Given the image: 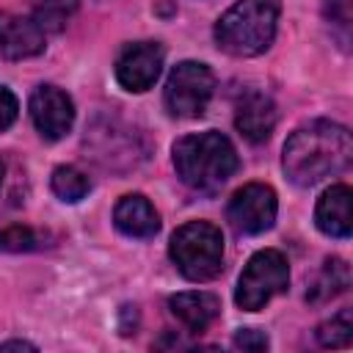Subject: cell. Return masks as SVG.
Here are the masks:
<instances>
[{
	"instance_id": "1",
	"label": "cell",
	"mask_w": 353,
	"mask_h": 353,
	"mask_svg": "<svg viewBox=\"0 0 353 353\" xmlns=\"http://www.w3.org/2000/svg\"><path fill=\"white\" fill-rule=\"evenodd\" d=\"M353 138L350 132L328 119L309 121L298 127L281 152L284 174L298 188H312L325 176H334L350 165Z\"/></svg>"
},
{
	"instance_id": "2",
	"label": "cell",
	"mask_w": 353,
	"mask_h": 353,
	"mask_svg": "<svg viewBox=\"0 0 353 353\" xmlns=\"http://www.w3.org/2000/svg\"><path fill=\"white\" fill-rule=\"evenodd\" d=\"M174 168L188 188L212 193L237 171V152L215 130L193 132L174 143Z\"/></svg>"
},
{
	"instance_id": "3",
	"label": "cell",
	"mask_w": 353,
	"mask_h": 353,
	"mask_svg": "<svg viewBox=\"0 0 353 353\" xmlns=\"http://www.w3.org/2000/svg\"><path fill=\"white\" fill-rule=\"evenodd\" d=\"M279 11V0H237L215 22V44L234 58L265 52L276 36Z\"/></svg>"
},
{
	"instance_id": "4",
	"label": "cell",
	"mask_w": 353,
	"mask_h": 353,
	"mask_svg": "<svg viewBox=\"0 0 353 353\" xmlns=\"http://www.w3.org/2000/svg\"><path fill=\"white\" fill-rule=\"evenodd\" d=\"M168 254L188 281H210L223 268V234L210 221H188L171 234Z\"/></svg>"
},
{
	"instance_id": "5",
	"label": "cell",
	"mask_w": 353,
	"mask_h": 353,
	"mask_svg": "<svg viewBox=\"0 0 353 353\" xmlns=\"http://www.w3.org/2000/svg\"><path fill=\"white\" fill-rule=\"evenodd\" d=\"M287 284H290V268L284 254L276 248H262L245 262L237 279L234 303L243 312H259L273 295L284 292Z\"/></svg>"
},
{
	"instance_id": "6",
	"label": "cell",
	"mask_w": 353,
	"mask_h": 353,
	"mask_svg": "<svg viewBox=\"0 0 353 353\" xmlns=\"http://www.w3.org/2000/svg\"><path fill=\"white\" fill-rule=\"evenodd\" d=\"M212 91H215L212 69L199 61H182L171 69L165 80V88H163L165 110L176 119H196L207 110Z\"/></svg>"
},
{
	"instance_id": "7",
	"label": "cell",
	"mask_w": 353,
	"mask_h": 353,
	"mask_svg": "<svg viewBox=\"0 0 353 353\" xmlns=\"http://www.w3.org/2000/svg\"><path fill=\"white\" fill-rule=\"evenodd\" d=\"M276 210H279L276 190L270 185L251 182V185H243L229 199L226 218L240 234H262L273 226Z\"/></svg>"
},
{
	"instance_id": "8",
	"label": "cell",
	"mask_w": 353,
	"mask_h": 353,
	"mask_svg": "<svg viewBox=\"0 0 353 353\" xmlns=\"http://www.w3.org/2000/svg\"><path fill=\"white\" fill-rule=\"evenodd\" d=\"M165 50L157 41H132L124 44L116 55V80L127 91H146L163 72Z\"/></svg>"
},
{
	"instance_id": "9",
	"label": "cell",
	"mask_w": 353,
	"mask_h": 353,
	"mask_svg": "<svg viewBox=\"0 0 353 353\" xmlns=\"http://www.w3.org/2000/svg\"><path fill=\"white\" fill-rule=\"evenodd\" d=\"M30 119L41 138L61 141L74 124V102L58 85H39L30 94Z\"/></svg>"
},
{
	"instance_id": "10",
	"label": "cell",
	"mask_w": 353,
	"mask_h": 353,
	"mask_svg": "<svg viewBox=\"0 0 353 353\" xmlns=\"http://www.w3.org/2000/svg\"><path fill=\"white\" fill-rule=\"evenodd\" d=\"M44 50V30L36 19L0 11V52L11 61L33 58Z\"/></svg>"
},
{
	"instance_id": "11",
	"label": "cell",
	"mask_w": 353,
	"mask_h": 353,
	"mask_svg": "<svg viewBox=\"0 0 353 353\" xmlns=\"http://www.w3.org/2000/svg\"><path fill=\"white\" fill-rule=\"evenodd\" d=\"M276 102L262 94V91H245L237 99V110H234V127L240 130V135L251 143H262L270 138L273 127H276Z\"/></svg>"
},
{
	"instance_id": "12",
	"label": "cell",
	"mask_w": 353,
	"mask_h": 353,
	"mask_svg": "<svg viewBox=\"0 0 353 353\" xmlns=\"http://www.w3.org/2000/svg\"><path fill=\"white\" fill-rule=\"evenodd\" d=\"M113 223L121 234L135 240H149L160 232V215L152 207V201L141 193H127L119 199L113 210Z\"/></svg>"
},
{
	"instance_id": "13",
	"label": "cell",
	"mask_w": 353,
	"mask_h": 353,
	"mask_svg": "<svg viewBox=\"0 0 353 353\" xmlns=\"http://www.w3.org/2000/svg\"><path fill=\"white\" fill-rule=\"evenodd\" d=\"M350 199H353V190L347 185H331L320 199H317V207H314V223L323 234L328 237H350V229H353V215H350Z\"/></svg>"
},
{
	"instance_id": "14",
	"label": "cell",
	"mask_w": 353,
	"mask_h": 353,
	"mask_svg": "<svg viewBox=\"0 0 353 353\" xmlns=\"http://www.w3.org/2000/svg\"><path fill=\"white\" fill-rule=\"evenodd\" d=\"M171 314L188 328V331H204L218 314H221V301L212 292H176L168 298Z\"/></svg>"
},
{
	"instance_id": "15",
	"label": "cell",
	"mask_w": 353,
	"mask_h": 353,
	"mask_svg": "<svg viewBox=\"0 0 353 353\" xmlns=\"http://www.w3.org/2000/svg\"><path fill=\"white\" fill-rule=\"evenodd\" d=\"M347 284H350V270H347V265H345V259H325V265H323V270L314 276V281L309 284V292H306V298L312 301V303H323V301H331V298H336L339 292H345L347 290Z\"/></svg>"
},
{
	"instance_id": "16",
	"label": "cell",
	"mask_w": 353,
	"mask_h": 353,
	"mask_svg": "<svg viewBox=\"0 0 353 353\" xmlns=\"http://www.w3.org/2000/svg\"><path fill=\"white\" fill-rule=\"evenodd\" d=\"M50 185H52V193H55L61 201H69V204L85 199L88 190H91V179H88L80 168H74V165H58V168L52 171Z\"/></svg>"
},
{
	"instance_id": "17",
	"label": "cell",
	"mask_w": 353,
	"mask_h": 353,
	"mask_svg": "<svg viewBox=\"0 0 353 353\" xmlns=\"http://www.w3.org/2000/svg\"><path fill=\"white\" fill-rule=\"evenodd\" d=\"M353 339V312L342 309L331 320L317 325V342L323 347H347Z\"/></svg>"
},
{
	"instance_id": "18",
	"label": "cell",
	"mask_w": 353,
	"mask_h": 353,
	"mask_svg": "<svg viewBox=\"0 0 353 353\" xmlns=\"http://www.w3.org/2000/svg\"><path fill=\"white\" fill-rule=\"evenodd\" d=\"M77 0H33V19L41 25V30H61L66 19L74 14Z\"/></svg>"
},
{
	"instance_id": "19",
	"label": "cell",
	"mask_w": 353,
	"mask_h": 353,
	"mask_svg": "<svg viewBox=\"0 0 353 353\" xmlns=\"http://www.w3.org/2000/svg\"><path fill=\"white\" fill-rule=\"evenodd\" d=\"M39 245V234L28 226H8L0 229V248L3 251H30Z\"/></svg>"
},
{
	"instance_id": "20",
	"label": "cell",
	"mask_w": 353,
	"mask_h": 353,
	"mask_svg": "<svg viewBox=\"0 0 353 353\" xmlns=\"http://www.w3.org/2000/svg\"><path fill=\"white\" fill-rule=\"evenodd\" d=\"M234 347L248 350V353H259V350H268V336L256 328H240L234 334Z\"/></svg>"
},
{
	"instance_id": "21",
	"label": "cell",
	"mask_w": 353,
	"mask_h": 353,
	"mask_svg": "<svg viewBox=\"0 0 353 353\" xmlns=\"http://www.w3.org/2000/svg\"><path fill=\"white\" fill-rule=\"evenodd\" d=\"M17 113H19V102H17V97H14L6 85H0V132L8 130V127L17 121Z\"/></svg>"
},
{
	"instance_id": "22",
	"label": "cell",
	"mask_w": 353,
	"mask_h": 353,
	"mask_svg": "<svg viewBox=\"0 0 353 353\" xmlns=\"http://www.w3.org/2000/svg\"><path fill=\"white\" fill-rule=\"evenodd\" d=\"M0 350H36V345L25 339H8V342H0Z\"/></svg>"
},
{
	"instance_id": "23",
	"label": "cell",
	"mask_w": 353,
	"mask_h": 353,
	"mask_svg": "<svg viewBox=\"0 0 353 353\" xmlns=\"http://www.w3.org/2000/svg\"><path fill=\"white\" fill-rule=\"evenodd\" d=\"M0 182H3V163H0Z\"/></svg>"
}]
</instances>
